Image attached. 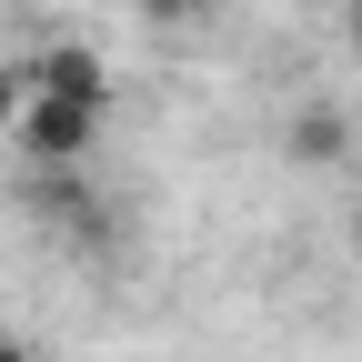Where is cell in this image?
<instances>
[{
  "label": "cell",
  "instance_id": "obj_1",
  "mask_svg": "<svg viewBox=\"0 0 362 362\" xmlns=\"http://www.w3.org/2000/svg\"><path fill=\"white\" fill-rule=\"evenodd\" d=\"M101 121H111V101H71V90H40L30 81V101L0 121V131H11V151L30 171H81L90 151H101Z\"/></svg>",
  "mask_w": 362,
  "mask_h": 362
},
{
  "label": "cell",
  "instance_id": "obj_2",
  "mask_svg": "<svg viewBox=\"0 0 362 362\" xmlns=\"http://www.w3.org/2000/svg\"><path fill=\"white\" fill-rule=\"evenodd\" d=\"M282 151H292V171H342L352 161V111L342 101H302L292 131H282Z\"/></svg>",
  "mask_w": 362,
  "mask_h": 362
},
{
  "label": "cell",
  "instance_id": "obj_3",
  "mask_svg": "<svg viewBox=\"0 0 362 362\" xmlns=\"http://www.w3.org/2000/svg\"><path fill=\"white\" fill-rule=\"evenodd\" d=\"M30 81H40V90H71V101H111V61L90 51V40H51V51H30Z\"/></svg>",
  "mask_w": 362,
  "mask_h": 362
},
{
  "label": "cell",
  "instance_id": "obj_4",
  "mask_svg": "<svg viewBox=\"0 0 362 362\" xmlns=\"http://www.w3.org/2000/svg\"><path fill=\"white\" fill-rule=\"evenodd\" d=\"M21 101H30V61H0V121H11Z\"/></svg>",
  "mask_w": 362,
  "mask_h": 362
},
{
  "label": "cell",
  "instance_id": "obj_5",
  "mask_svg": "<svg viewBox=\"0 0 362 362\" xmlns=\"http://www.w3.org/2000/svg\"><path fill=\"white\" fill-rule=\"evenodd\" d=\"M141 11H151V21H202L211 0H141Z\"/></svg>",
  "mask_w": 362,
  "mask_h": 362
},
{
  "label": "cell",
  "instance_id": "obj_6",
  "mask_svg": "<svg viewBox=\"0 0 362 362\" xmlns=\"http://www.w3.org/2000/svg\"><path fill=\"white\" fill-rule=\"evenodd\" d=\"M342 11V40H352V61H362V0H332Z\"/></svg>",
  "mask_w": 362,
  "mask_h": 362
},
{
  "label": "cell",
  "instance_id": "obj_7",
  "mask_svg": "<svg viewBox=\"0 0 362 362\" xmlns=\"http://www.w3.org/2000/svg\"><path fill=\"white\" fill-rule=\"evenodd\" d=\"M0 362H40V352H30V342H21V332H0Z\"/></svg>",
  "mask_w": 362,
  "mask_h": 362
},
{
  "label": "cell",
  "instance_id": "obj_8",
  "mask_svg": "<svg viewBox=\"0 0 362 362\" xmlns=\"http://www.w3.org/2000/svg\"><path fill=\"white\" fill-rule=\"evenodd\" d=\"M352 252H362V211H352Z\"/></svg>",
  "mask_w": 362,
  "mask_h": 362
}]
</instances>
